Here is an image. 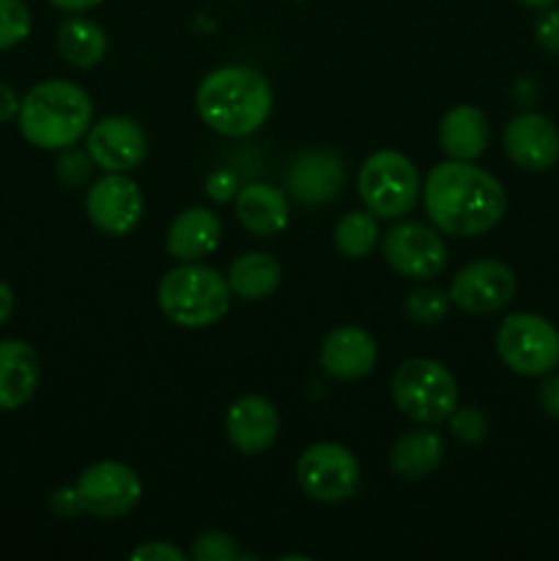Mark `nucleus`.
Masks as SVG:
<instances>
[{
    "instance_id": "1",
    "label": "nucleus",
    "mask_w": 559,
    "mask_h": 561,
    "mask_svg": "<svg viewBox=\"0 0 559 561\" xmlns=\"http://www.w3.org/2000/svg\"><path fill=\"white\" fill-rule=\"evenodd\" d=\"M422 203L433 228L449 236H482L507 214V192L488 170L471 162L436 164L422 186Z\"/></svg>"
},
{
    "instance_id": "2",
    "label": "nucleus",
    "mask_w": 559,
    "mask_h": 561,
    "mask_svg": "<svg viewBox=\"0 0 559 561\" xmlns=\"http://www.w3.org/2000/svg\"><path fill=\"white\" fill-rule=\"evenodd\" d=\"M195 102L208 129L223 137H247L272 113V85L252 66H223L203 77Z\"/></svg>"
},
{
    "instance_id": "3",
    "label": "nucleus",
    "mask_w": 559,
    "mask_h": 561,
    "mask_svg": "<svg viewBox=\"0 0 559 561\" xmlns=\"http://www.w3.org/2000/svg\"><path fill=\"white\" fill-rule=\"evenodd\" d=\"M16 124L31 146L42 151H66L91 129L93 102L75 82L44 80L22 99Z\"/></svg>"
},
{
    "instance_id": "4",
    "label": "nucleus",
    "mask_w": 559,
    "mask_h": 561,
    "mask_svg": "<svg viewBox=\"0 0 559 561\" xmlns=\"http://www.w3.org/2000/svg\"><path fill=\"white\" fill-rule=\"evenodd\" d=\"M159 307L175 327L206 329L223 321L230 310L228 277L201 261L170 268L159 283Z\"/></svg>"
},
{
    "instance_id": "5",
    "label": "nucleus",
    "mask_w": 559,
    "mask_h": 561,
    "mask_svg": "<svg viewBox=\"0 0 559 561\" xmlns=\"http://www.w3.org/2000/svg\"><path fill=\"white\" fill-rule=\"evenodd\" d=\"M392 400L409 420L436 425L458 409V381L442 362L417 356L395 370Z\"/></svg>"
},
{
    "instance_id": "6",
    "label": "nucleus",
    "mask_w": 559,
    "mask_h": 561,
    "mask_svg": "<svg viewBox=\"0 0 559 561\" xmlns=\"http://www.w3.org/2000/svg\"><path fill=\"white\" fill-rule=\"evenodd\" d=\"M360 197L370 214L381 219H400L414 208L420 197V173L414 162L400 151L370 153L360 168Z\"/></svg>"
},
{
    "instance_id": "7",
    "label": "nucleus",
    "mask_w": 559,
    "mask_h": 561,
    "mask_svg": "<svg viewBox=\"0 0 559 561\" xmlns=\"http://www.w3.org/2000/svg\"><path fill=\"white\" fill-rule=\"evenodd\" d=\"M497 354L518 376H548L559 365L557 327L535 312H515L499 327Z\"/></svg>"
},
{
    "instance_id": "8",
    "label": "nucleus",
    "mask_w": 559,
    "mask_h": 561,
    "mask_svg": "<svg viewBox=\"0 0 559 561\" xmlns=\"http://www.w3.org/2000/svg\"><path fill=\"white\" fill-rule=\"evenodd\" d=\"M296 482L312 502H345L360 488V463L343 444L318 442L296 460Z\"/></svg>"
},
{
    "instance_id": "9",
    "label": "nucleus",
    "mask_w": 559,
    "mask_h": 561,
    "mask_svg": "<svg viewBox=\"0 0 559 561\" xmlns=\"http://www.w3.org/2000/svg\"><path fill=\"white\" fill-rule=\"evenodd\" d=\"M75 488L82 513H91L96 518H121L135 510L142 496V482L137 471L118 460H99L88 466Z\"/></svg>"
},
{
    "instance_id": "10",
    "label": "nucleus",
    "mask_w": 559,
    "mask_h": 561,
    "mask_svg": "<svg viewBox=\"0 0 559 561\" xmlns=\"http://www.w3.org/2000/svg\"><path fill=\"white\" fill-rule=\"evenodd\" d=\"M518 279L515 272L502 261L466 263L449 283V301L471 316H491V312L504 310L513 301Z\"/></svg>"
},
{
    "instance_id": "11",
    "label": "nucleus",
    "mask_w": 559,
    "mask_h": 561,
    "mask_svg": "<svg viewBox=\"0 0 559 561\" xmlns=\"http://www.w3.org/2000/svg\"><path fill=\"white\" fill-rule=\"evenodd\" d=\"M384 257L389 266L409 279H431L447 266V247L433 228L422 222H400L384 236Z\"/></svg>"
},
{
    "instance_id": "12",
    "label": "nucleus",
    "mask_w": 559,
    "mask_h": 561,
    "mask_svg": "<svg viewBox=\"0 0 559 561\" xmlns=\"http://www.w3.org/2000/svg\"><path fill=\"white\" fill-rule=\"evenodd\" d=\"M85 151L104 173H129L146 159L148 137L137 121L126 115H107L91 124L85 135Z\"/></svg>"
},
{
    "instance_id": "13",
    "label": "nucleus",
    "mask_w": 559,
    "mask_h": 561,
    "mask_svg": "<svg viewBox=\"0 0 559 561\" xmlns=\"http://www.w3.org/2000/svg\"><path fill=\"white\" fill-rule=\"evenodd\" d=\"M93 228L107 236H126L142 219V192L126 173H104L85 195Z\"/></svg>"
},
{
    "instance_id": "14",
    "label": "nucleus",
    "mask_w": 559,
    "mask_h": 561,
    "mask_svg": "<svg viewBox=\"0 0 559 561\" xmlns=\"http://www.w3.org/2000/svg\"><path fill=\"white\" fill-rule=\"evenodd\" d=\"M502 142L510 162L526 173H546L559 162V131L540 113H521L510 118Z\"/></svg>"
},
{
    "instance_id": "15",
    "label": "nucleus",
    "mask_w": 559,
    "mask_h": 561,
    "mask_svg": "<svg viewBox=\"0 0 559 561\" xmlns=\"http://www.w3.org/2000/svg\"><path fill=\"white\" fill-rule=\"evenodd\" d=\"M345 186V164L338 153L318 148L305 151L290 162L285 173V190L301 206H323L332 203Z\"/></svg>"
},
{
    "instance_id": "16",
    "label": "nucleus",
    "mask_w": 559,
    "mask_h": 561,
    "mask_svg": "<svg viewBox=\"0 0 559 561\" xmlns=\"http://www.w3.org/2000/svg\"><path fill=\"white\" fill-rule=\"evenodd\" d=\"M228 442L244 455H261L277 442L280 414L261 394H244L225 414Z\"/></svg>"
},
{
    "instance_id": "17",
    "label": "nucleus",
    "mask_w": 559,
    "mask_h": 561,
    "mask_svg": "<svg viewBox=\"0 0 559 561\" xmlns=\"http://www.w3.org/2000/svg\"><path fill=\"white\" fill-rule=\"evenodd\" d=\"M318 359L329 376L340 381H360L376 367V337L362 327H338L323 337Z\"/></svg>"
},
{
    "instance_id": "18",
    "label": "nucleus",
    "mask_w": 559,
    "mask_h": 561,
    "mask_svg": "<svg viewBox=\"0 0 559 561\" xmlns=\"http://www.w3.org/2000/svg\"><path fill=\"white\" fill-rule=\"evenodd\" d=\"M42 383V359L22 340H0V411H16Z\"/></svg>"
},
{
    "instance_id": "19",
    "label": "nucleus",
    "mask_w": 559,
    "mask_h": 561,
    "mask_svg": "<svg viewBox=\"0 0 559 561\" xmlns=\"http://www.w3.org/2000/svg\"><path fill=\"white\" fill-rule=\"evenodd\" d=\"M223 239V222L208 208L195 206L181 211L168 228V252L181 263L203 261L212 255Z\"/></svg>"
},
{
    "instance_id": "20",
    "label": "nucleus",
    "mask_w": 559,
    "mask_h": 561,
    "mask_svg": "<svg viewBox=\"0 0 559 561\" xmlns=\"http://www.w3.org/2000/svg\"><path fill=\"white\" fill-rule=\"evenodd\" d=\"M491 140V126H488L486 113L471 104H458L447 110L438 124V146L449 159L458 162H475L482 157Z\"/></svg>"
},
{
    "instance_id": "21",
    "label": "nucleus",
    "mask_w": 559,
    "mask_h": 561,
    "mask_svg": "<svg viewBox=\"0 0 559 561\" xmlns=\"http://www.w3.org/2000/svg\"><path fill=\"white\" fill-rule=\"evenodd\" d=\"M236 217L252 236H277L288 225V197L272 184H247L236 192Z\"/></svg>"
},
{
    "instance_id": "22",
    "label": "nucleus",
    "mask_w": 559,
    "mask_h": 561,
    "mask_svg": "<svg viewBox=\"0 0 559 561\" xmlns=\"http://www.w3.org/2000/svg\"><path fill=\"white\" fill-rule=\"evenodd\" d=\"M283 283V266L269 252H244L230 263L228 285L244 301L269 299Z\"/></svg>"
},
{
    "instance_id": "23",
    "label": "nucleus",
    "mask_w": 559,
    "mask_h": 561,
    "mask_svg": "<svg viewBox=\"0 0 559 561\" xmlns=\"http://www.w3.org/2000/svg\"><path fill=\"white\" fill-rule=\"evenodd\" d=\"M444 458V442L433 431H409L392 444L389 466L400 480H422L433 474Z\"/></svg>"
},
{
    "instance_id": "24",
    "label": "nucleus",
    "mask_w": 559,
    "mask_h": 561,
    "mask_svg": "<svg viewBox=\"0 0 559 561\" xmlns=\"http://www.w3.org/2000/svg\"><path fill=\"white\" fill-rule=\"evenodd\" d=\"M58 53L77 69H91L107 55V33L88 16H69L58 27Z\"/></svg>"
},
{
    "instance_id": "25",
    "label": "nucleus",
    "mask_w": 559,
    "mask_h": 561,
    "mask_svg": "<svg viewBox=\"0 0 559 561\" xmlns=\"http://www.w3.org/2000/svg\"><path fill=\"white\" fill-rule=\"evenodd\" d=\"M381 230H378L376 214L370 211H351L334 228V244H338L340 255L345 257H367L378 247Z\"/></svg>"
},
{
    "instance_id": "26",
    "label": "nucleus",
    "mask_w": 559,
    "mask_h": 561,
    "mask_svg": "<svg viewBox=\"0 0 559 561\" xmlns=\"http://www.w3.org/2000/svg\"><path fill=\"white\" fill-rule=\"evenodd\" d=\"M449 290L442 288H417L406 296V316L414 323H422V327H431V323H438L449 312Z\"/></svg>"
},
{
    "instance_id": "27",
    "label": "nucleus",
    "mask_w": 559,
    "mask_h": 561,
    "mask_svg": "<svg viewBox=\"0 0 559 561\" xmlns=\"http://www.w3.org/2000/svg\"><path fill=\"white\" fill-rule=\"evenodd\" d=\"M31 9L22 0H0V49H11L31 36Z\"/></svg>"
},
{
    "instance_id": "28",
    "label": "nucleus",
    "mask_w": 559,
    "mask_h": 561,
    "mask_svg": "<svg viewBox=\"0 0 559 561\" xmlns=\"http://www.w3.org/2000/svg\"><path fill=\"white\" fill-rule=\"evenodd\" d=\"M449 427L453 436L464 444H480L486 442L488 431H491V420L482 409L477 405H466V409H455L449 414Z\"/></svg>"
},
{
    "instance_id": "29",
    "label": "nucleus",
    "mask_w": 559,
    "mask_h": 561,
    "mask_svg": "<svg viewBox=\"0 0 559 561\" xmlns=\"http://www.w3.org/2000/svg\"><path fill=\"white\" fill-rule=\"evenodd\" d=\"M192 557L197 561H236L241 557L233 537L225 531H203L192 546Z\"/></svg>"
},
{
    "instance_id": "30",
    "label": "nucleus",
    "mask_w": 559,
    "mask_h": 561,
    "mask_svg": "<svg viewBox=\"0 0 559 561\" xmlns=\"http://www.w3.org/2000/svg\"><path fill=\"white\" fill-rule=\"evenodd\" d=\"M535 38L537 47L548 55H559V9L548 5L535 22Z\"/></svg>"
},
{
    "instance_id": "31",
    "label": "nucleus",
    "mask_w": 559,
    "mask_h": 561,
    "mask_svg": "<svg viewBox=\"0 0 559 561\" xmlns=\"http://www.w3.org/2000/svg\"><path fill=\"white\" fill-rule=\"evenodd\" d=\"M91 157L85 153H77L75 148H66L64 157L58 159V175L60 181H66L69 186H77L82 184V181L88 179V173H91Z\"/></svg>"
},
{
    "instance_id": "32",
    "label": "nucleus",
    "mask_w": 559,
    "mask_h": 561,
    "mask_svg": "<svg viewBox=\"0 0 559 561\" xmlns=\"http://www.w3.org/2000/svg\"><path fill=\"white\" fill-rule=\"evenodd\" d=\"M132 559L135 561H184L186 553L179 551L175 546H170V542L153 540V542H146V546L135 548V551H132Z\"/></svg>"
},
{
    "instance_id": "33",
    "label": "nucleus",
    "mask_w": 559,
    "mask_h": 561,
    "mask_svg": "<svg viewBox=\"0 0 559 561\" xmlns=\"http://www.w3.org/2000/svg\"><path fill=\"white\" fill-rule=\"evenodd\" d=\"M537 403H540L543 414L559 422V373H554V376L548 373V378L537 389Z\"/></svg>"
},
{
    "instance_id": "34",
    "label": "nucleus",
    "mask_w": 559,
    "mask_h": 561,
    "mask_svg": "<svg viewBox=\"0 0 559 561\" xmlns=\"http://www.w3.org/2000/svg\"><path fill=\"white\" fill-rule=\"evenodd\" d=\"M49 507L58 518H75L77 513H82L80 496H77V488H58V491L49 496Z\"/></svg>"
},
{
    "instance_id": "35",
    "label": "nucleus",
    "mask_w": 559,
    "mask_h": 561,
    "mask_svg": "<svg viewBox=\"0 0 559 561\" xmlns=\"http://www.w3.org/2000/svg\"><path fill=\"white\" fill-rule=\"evenodd\" d=\"M236 192H239V186H236V179L230 173H225V170H219V173L208 175L206 181V195L212 197V201L217 203H225V201H233Z\"/></svg>"
},
{
    "instance_id": "36",
    "label": "nucleus",
    "mask_w": 559,
    "mask_h": 561,
    "mask_svg": "<svg viewBox=\"0 0 559 561\" xmlns=\"http://www.w3.org/2000/svg\"><path fill=\"white\" fill-rule=\"evenodd\" d=\"M20 104L22 99L16 96V91L5 82H0V124H9L11 118L20 115Z\"/></svg>"
},
{
    "instance_id": "37",
    "label": "nucleus",
    "mask_w": 559,
    "mask_h": 561,
    "mask_svg": "<svg viewBox=\"0 0 559 561\" xmlns=\"http://www.w3.org/2000/svg\"><path fill=\"white\" fill-rule=\"evenodd\" d=\"M14 307H16L14 290H11L9 283H3V279H0V327H3L11 316H14Z\"/></svg>"
},
{
    "instance_id": "38",
    "label": "nucleus",
    "mask_w": 559,
    "mask_h": 561,
    "mask_svg": "<svg viewBox=\"0 0 559 561\" xmlns=\"http://www.w3.org/2000/svg\"><path fill=\"white\" fill-rule=\"evenodd\" d=\"M49 3H53L55 9L69 11V14H77V11L93 9V5H99V3H102V0H49Z\"/></svg>"
},
{
    "instance_id": "39",
    "label": "nucleus",
    "mask_w": 559,
    "mask_h": 561,
    "mask_svg": "<svg viewBox=\"0 0 559 561\" xmlns=\"http://www.w3.org/2000/svg\"><path fill=\"white\" fill-rule=\"evenodd\" d=\"M518 3H524V5H529V9H548V5H554L557 3V0H518Z\"/></svg>"
}]
</instances>
